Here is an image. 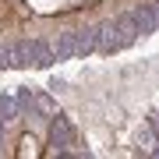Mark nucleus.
<instances>
[{"mask_svg":"<svg viewBox=\"0 0 159 159\" xmlns=\"http://www.w3.org/2000/svg\"><path fill=\"white\" fill-rule=\"evenodd\" d=\"M156 145H159V124L148 120V124L142 127V134H138V152H142V156H152Z\"/></svg>","mask_w":159,"mask_h":159,"instance_id":"20e7f679","label":"nucleus"},{"mask_svg":"<svg viewBox=\"0 0 159 159\" xmlns=\"http://www.w3.org/2000/svg\"><path fill=\"white\" fill-rule=\"evenodd\" d=\"M50 53H53V57H71V53H78V35H74V32L57 35V39L50 43Z\"/></svg>","mask_w":159,"mask_h":159,"instance_id":"39448f33","label":"nucleus"},{"mask_svg":"<svg viewBox=\"0 0 159 159\" xmlns=\"http://www.w3.org/2000/svg\"><path fill=\"white\" fill-rule=\"evenodd\" d=\"M53 60V53H50V46L46 43H18L14 46V57H11V67H21V64H35V67H39V64H50Z\"/></svg>","mask_w":159,"mask_h":159,"instance_id":"f257e3e1","label":"nucleus"},{"mask_svg":"<svg viewBox=\"0 0 159 159\" xmlns=\"http://www.w3.org/2000/svg\"><path fill=\"white\" fill-rule=\"evenodd\" d=\"M131 21L138 32H159V7H138L131 14Z\"/></svg>","mask_w":159,"mask_h":159,"instance_id":"7ed1b4c3","label":"nucleus"},{"mask_svg":"<svg viewBox=\"0 0 159 159\" xmlns=\"http://www.w3.org/2000/svg\"><path fill=\"white\" fill-rule=\"evenodd\" d=\"M50 142H53V152L57 156H71V145H78V138H74V127L64 120L60 113L53 117V127H50Z\"/></svg>","mask_w":159,"mask_h":159,"instance_id":"f03ea898","label":"nucleus"}]
</instances>
